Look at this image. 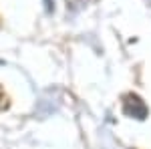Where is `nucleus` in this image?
Returning <instances> with one entry per match:
<instances>
[]
</instances>
